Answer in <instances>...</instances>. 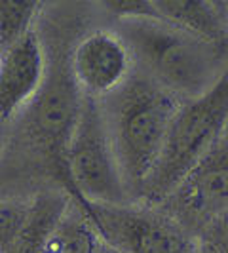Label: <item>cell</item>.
<instances>
[{
	"label": "cell",
	"instance_id": "8fae6325",
	"mask_svg": "<svg viewBox=\"0 0 228 253\" xmlns=\"http://www.w3.org/2000/svg\"><path fill=\"white\" fill-rule=\"evenodd\" d=\"M152 17L194 37L228 44V2L151 0Z\"/></svg>",
	"mask_w": 228,
	"mask_h": 253
},
{
	"label": "cell",
	"instance_id": "5bb4252c",
	"mask_svg": "<svg viewBox=\"0 0 228 253\" xmlns=\"http://www.w3.org/2000/svg\"><path fill=\"white\" fill-rule=\"evenodd\" d=\"M198 240L211 246L219 253H228V210L217 215L215 219H211L200 230Z\"/></svg>",
	"mask_w": 228,
	"mask_h": 253
},
{
	"label": "cell",
	"instance_id": "4fadbf2b",
	"mask_svg": "<svg viewBox=\"0 0 228 253\" xmlns=\"http://www.w3.org/2000/svg\"><path fill=\"white\" fill-rule=\"evenodd\" d=\"M42 4L0 0V53L35 31Z\"/></svg>",
	"mask_w": 228,
	"mask_h": 253
},
{
	"label": "cell",
	"instance_id": "8992f818",
	"mask_svg": "<svg viewBox=\"0 0 228 253\" xmlns=\"http://www.w3.org/2000/svg\"><path fill=\"white\" fill-rule=\"evenodd\" d=\"M114 253H196L198 236L162 204L80 202Z\"/></svg>",
	"mask_w": 228,
	"mask_h": 253
},
{
	"label": "cell",
	"instance_id": "9a60e30c",
	"mask_svg": "<svg viewBox=\"0 0 228 253\" xmlns=\"http://www.w3.org/2000/svg\"><path fill=\"white\" fill-rule=\"evenodd\" d=\"M196 253H219L217 250H213L211 246H207V244H203L202 240H198V250Z\"/></svg>",
	"mask_w": 228,
	"mask_h": 253
},
{
	"label": "cell",
	"instance_id": "30bf717a",
	"mask_svg": "<svg viewBox=\"0 0 228 253\" xmlns=\"http://www.w3.org/2000/svg\"><path fill=\"white\" fill-rule=\"evenodd\" d=\"M48 71V53L37 29L0 53V122H10L35 99Z\"/></svg>",
	"mask_w": 228,
	"mask_h": 253
},
{
	"label": "cell",
	"instance_id": "6da1fadb",
	"mask_svg": "<svg viewBox=\"0 0 228 253\" xmlns=\"http://www.w3.org/2000/svg\"><path fill=\"white\" fill-rule=\"evenodd\" d=\"M126 42L133 69L181 103L215 88L228 71V44H215L156 17H122L113 27Z\"/></svg>",
	"mask_w": 228,
	"mask_h": 253
},
{
	"label": "cell",
	"instance_id": "52a82bcc",
	"mask_svg": "<svg viewBox=\"0 0 228 253\" xmlns=\"http://www.w3.org/2000/svg\"><path fill=\"white\" fill-rule=\"evenodd\" d=\"M190 232L228 210V127L173 194L162 204ZM196 234V232H194Z\"/></svg>",
	"mask_w": 228,
	"mask_h": 253
},
{
	"label": "cell",
	"instance_id": "2e32d148",
	"mask_svg": "<svg viewBox=\"0 0 228 253\" xmlns=\"http://www.w3.org/2000/svg\"><path fill=\"white\" fill-rule=\"evenodd\" d=\"M6 133H4V122H0V156H2V152H4V147H6Z\"/></svg>",
	"mask_w": 228,
	"mask_h": 253
},
{
	"label": "cell",
	"instance_id": "5b68a950",
	"mask_svg": "<svg viewBox=\"0 0 228 253\" xmlns=\"http://www.w3.org/2000/svg\"><path fill=\"white\" fill-rule=\"evenodd\" d=\"M73 198L88 204H129L111 129L99 99L86 97L65 152Z\"/></svg>",
	"mask_w": 228,
	"mask_h": 253
},
{
	"label": "cell",
	"instance_id": "3957f363",
	"mask_svg": "<svg viewBox=\"0 0 228 253\" xmlns=\"http://www.w3.org/2000/svg\"><path fill=\"white\" fill-rule=\"evenodd\" d=\"M228 127V71L205 95L181 103L139 202L164 204Z\"/></svg>",
	"mask_w": 228,
	"mask_h": 253
},
{
	"label": "cell",
	"instance_id": "7a4b0ae2",
	"mask_svg": "<svg viewBox=\"0 0 228 253\" xmlns=\"http://www.w3.org/2000/svg\"><path fill=\"white\" fill-rule=\"evenodd\" d=\"M99 101L124 183L133 202H139L181 101L135 69L122 88Z\"/></svg>",
	"mask_w": 228,
	"mask_h": 253
},
{
	"label": "cell",
	"instance_id": "9c48e42d",
	"mask_svg": "<svg viewBox=\"0 0 228 253\" xmlns=\"http://www.w3.org/2000/svg\"><path fill=\"white\" fill-rule=\"evenodd\" d=\"M73 196L38 192L31 198H0V253H38Z\"/></svg>",
	"mask_w": 228,
	"mask_h": 253
},
{
	"label": "cell",
	"instance_id": "7c38bea8",
	"mask_svg": "<svg viewBox=\"0 0 228 253\" xmlns=\"http://www.w3.org/2000/svg\"><path fill=\"white\" fill-rule=\"evenodd\" d=\"M107 250L82 204L71 198L38 253H107Z\"/></svg>",
	"mask_w": 228,
	"mask_h": 253
},
{
	"label": "cell",
	"instance_id": "277c9868",
	"mask_svg": "<svg viewBox=\"0 0 228 253\" xmlns=\"http://www.w3.org/2000/svg\"><path fill=\"white\" fill-rule=\"evenodd\" d=\"M84 95L76 86L71 73V51L61 61H48L46 78L35 99L17 116L19 145L31 149L33 158L46 164V169L71 192V183L65 168V152L82 109ZM15 116V118H17Z\"/></svg>",
	"mask_w": 228,
	"mask_h": 253
},
{
	"label": "cell",
	"instance_id": "e0dca14e",
	"mask_svg": "<svg viewBox=\"0 0 228 253\" xmlns=\"http://www.w3.org/2000/svg\"><path fill=\"white\" fill-rule=\"evenodd\" d=\"M107 253H114V252H113V250H107Z\"/></svg>",
	"mask_w": 228,
	"mask_h": 253
},
{
	"label": "cell",
	"instance_id": "ba28073f",
	"mask_svg": "<svg viewBox=\"0 0 228 253\" xmlns=\"http://www.w3.org/2000/svg\"><path fill=\"white\" fill-rule=\"evenodd\" d=\"M71 73L82 95L105 99L126 84L133 59L114 29H93L73 46Z\"/></svg>",
	"mask_w": 228,
	"mask_h": 253
}]
</instances>
